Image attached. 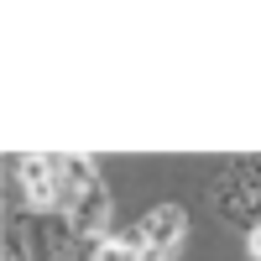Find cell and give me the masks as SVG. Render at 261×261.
Returning <instances> with one entry per match:
<instances>
[{
	"label": "cell",
	"instance_id": "6da1fadb",
	"mask_svg": "<svg viewBox=\"0 0 261 261\" xmlns=\"http://www.w3.org/2000/svg\"><path fill=\"white\" fill-rule=\"evenodd\" d=\"M209 204H214V214H220L225 225H235V230L251 235V230L261 225V157L230 162L220 178H214Z\"/></svg>",
	"mask_w": 261,
	"mask_h": 261
},
{
	"label": "cell",
	"instance_id": "7a4b0ae2",
	"mask_svg": "<svg viewBox=\"0 0 261 261\" xmlns=\"http://www.w3.org/2000/svg\"><path fill=\"white\" fill-rule=\"evenodd\" d=\"M27 261H79V230L68 214H32V220H16Z\"/></svg>",
	"mask_w": 261,
	"mask_h": 261
},
{
	"label": "cell",
	"instance_id": "3957f363",
	"mask_svg": "<svg viewBox=\"0 0 261 261\" xmlns=\"http://www.w3.org/2000/svg\"><path fill=\"white\" fill-rule=\"evenodd\" d=\"M183 230H188L183 204H157V209H146L141 220H136V235H141V246H146L141 261H172L178 246H183Z\"/></svg>",
	"mask_w": 261,
	"mask_h": 261
},
{
	"label": "cell",
	"instance_id": "277c9868",
	"mask_svg": "<svg viewBox=\"0 0 261 261\" xmlns=\"http://www.w3.org/2000/svg\"><path fill=\"white\" fill-rule=\"evenodd\" d=\"M99 183L89 157H53V188H58V214H73V204Z\"/></svg>",
	"mask_w": 261,
	"mask_h": 261
},
{
	"label": "cell",
	"instance_id": "5b68a950",
	"mask_svg": "<svg viewBox=\"0 0 261 261\" xmlns=\"http://www.w3.org/2000/svg\"><path fill=\"white\" fill-rule=\"evenodd\" d=\"M141 256H146V246H141L136 225L130 230H110V235L94 241V261H141Z\"/></svg>",
	"mask_w": 261,
	"mask_h": 261
},
{
	"label": "cell",
	"instance_id": "8992f818",
	"mask_svg": "<svg viewBox=\"0 0 261 261\" xmlns=\"http://www.w3.org/2000/svg\"><path fill=\"white\" fill-rule=\"evenodd\" d=\"M246 251H251V261H261V225L246 235Z\"/></svg>",
	"mask_w": 261,
	"mask_h": 261
},
{
	"label": "cell",
	"instance_id": "52a82bcc",
	"mask_svg": "<svg viewBox=\"0 0 261 261\" xmlns=\"http://www.w3.org/2000/svg\"><path fill=\"white\" fill-rule=\"evenodd\" d=\"M79 261H94V241H84V246H79Z\"/></svg>",
	"mask_w": 261,
	"mask_h": 261
}]
</instances>
